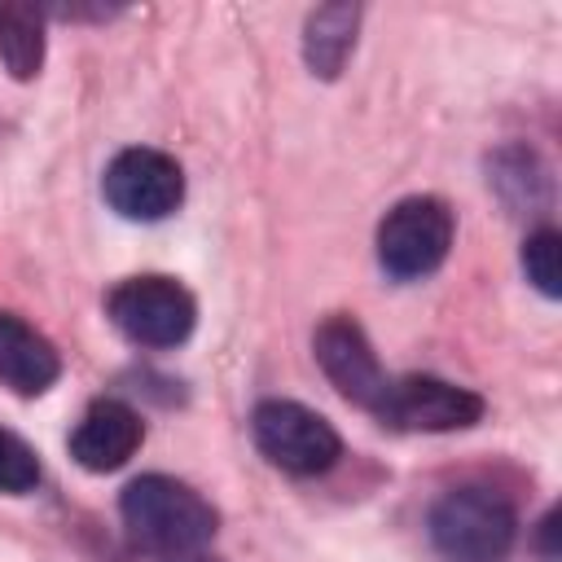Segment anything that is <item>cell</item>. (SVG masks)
Returning <instances> with one entry per match:
<instances>
[{"label": "cell", "instance_id": "6da1fadb", "mask_svg": "<svg viewBox=\"0 0 562 562\" xmlns=\"http://www.w3.org/2000/svg\"><path fill=\"white\" fill-rule=\"evenodd\" d=\"M119 514H123L127 536L140 549L162 553V558L202 549L220 527V514L189 483L167 479V474L132 479L123 487V496H119Z\"/></svg>", "mask_w": 562, "mask_h": 562}, {"label": "cell", "instance_id": "7a4b0ae2", "mask_svg": "<svg viewBox=\"0 0 562 562\" xmlns=\"http://www.w3.org/2000/svg\"><path fill=\"white\" fill-rule=\"evenodd\" d=\"M430 544L448 562H501L514 549V505L492 487H452L430 509Z\"/></svg>", "mask_w": 562, "mask_h": 562}, {"label": "cell", "instance_id": "3957f363", "mask_svg": "<svg viewBox=\"0 0 562 562\" xmlns=\"http://www.w3.org/2000/svg\"><path fill=\"white\" fill-rule=\"evenodd\" d=\"M452 233H457V220L443 198H430V193L404 198L378 224V263L395 281L426 277L448 259Z\"/></svg>", "mask_w": 562, "mask_h": 562}, {"label": "cell", "instance_id": "277c9868", "mask_svg": "<svg viewBox=\"0 0 562 562\" xmlns=\"http://www.w3.org/2000/svg\"><path fill=\"white\" fill-rule=\"evenodd\" d=\"M105 312L119 325V334L140 347H176L193 334L198 321L193 294L176 277H158V272L119 281L105 299Z\"/></svg>", "mask_w": 562, "mask_h": 562}, {"label": "cell", "instance_id": "5b68a950", "mask_svg": "<svg viewBox=\"0 0 562 562\" xmlns=\"http://www.w3.org/2000/svg\"><path fill=\"white\" fill-rule=\"evenodd\" d=\"M250 435L255 448L285 474H321L342 452L338 430L294 400H263L250 413Z\"/></svg>", "mask_w": 562, "mask_h": 562}, {"label": "cell", "instance_id": "8992f818", "mask_svg": "<svg viewBox=\"0 0 562 562\" xmlns=\"http://www.w3.org/2000/svg\"><path fill=\"white\" fill-rule=\"evenodd\" d=\"M101 193L123 220H162L184 198V171L171 154L136 145L114 154L101 176Z\"/></svg>", "mask_w": 562, "mask_h": 562}, {"label": "cell", "instance_id": "52a82bcc", "mask_svg": "<svg viewBox=\"0 0 562 562\" xmlns=\"http://www.w3.org/2000/svg\"><path fill=\"white\" fill-rule=\"evenodd\" d=\"M378 417L395 430H422V435L465 430L483 417V395H474L470 386L430 378V373H413L386 386Z\"/></svg>", "mask_w": 562, "mask_h": 562}, {"label": "cell", "instance_id": "ba28073f", "mask_svg": "<svg viewBox=\"0 0 562 562\" xmlns=\"http://www.w3.org/2000/svg\"><path fill=\"white\" fill-rule=\"evenodd\" d=\"M312 347H316V360H321L325 378H329L351 404H360V408H369V413L382 408V395H386L391 378L382 373V364H378V356H373L364 329H360L351 316H329V321H321Z\"/></svg>", "mask_w": 562, "mask_h": 562}, {"label": "cell", "instance_id": "9c48e42d", "mask_svg": "<svg viewBox=\"0 0 562 562\" xmlns=\"http://www.w3.org/2000/svg\"><path fill=\"white\" fill-rule=\"evenodd\" d=\"M145 439V426L136 417V408H127L123 400H97L88 404V413L79 417L75 435H70V457L92 470V474H105V470H119L132 461V452L140 448Z\"/></svg>", "mask_w": 562, "mask_h": 562}, {"label": "cell", "instance_id": "30bf717a", "mask_svg": "<svg viewBox=\"0 0 562 562\" xmlns=\"http://www.w3.org/2000/svg\"><path fill=\"white\" fill-rule=\"evenodd\" d=\"M57 378H61L57 347L35 325L0 307V382L13 386L18 395H44Z\"/></svg>", "mask_w": 562, "mask_h": 562}, {"label": "cell", "instance_id": "8fae6325", "mask_svg": "<svg viewBox=\"0 0 562 562\" xmlns=\"http://www.w3.org/2000/svg\"><path fill=\"white\" fill-rule=\"evenodd\" d=\"M356 22H360V9L356 4H321L307 13V26H303V57L312 66V75L321 79H334L356 44Z\"/></svg>", "mask_w": 562, "mask_h": 562}, {"label": "cell", "instance_id": "7c38bea8", "mask_svg": "<svg viewBox=\"0 0 562 562\" xmlns=\"http://www.w3.org/2000/svg\"><path fill=\"white\" fill-rule=\"evenodd\" d=\"M0 61L13 79H35L44 66V13L35 4H0Z\"/></svg>", "mask_w": 562, "mask_h": 562}, {"label": "cell", "instance_id": "4fadbf2b", "mask_svg": "<svg viewBox=\"0 0 562 562\" xmlns=\"http://www.w3.org/2000/svg\"><path fill=\"white\" fill-rule=\"evenodd\" d=\"M522 272L544 299L562 294V237L553 228H536L522 241Z\"/></svg>", "mask_w": 562, "mask_h": 562}, {"label": "cell", "instance_id": "5bb4252c", "mask_svg": "<svg viewBox=\"0 0 562 562\" xmlns=\"http://www.w3.org/2000/svg\"><path fill=\"white\" fill-rule=\"evenodd\" d=\"M40 483V461L35 452L13 435V430H0V492L18 496V492H31Z\"/></svg>", "mask_w": 562, "mask_h": 562}, {"label": "cell", "instance_id": "9a60e30c", "mask_svg": "<svg viewBox=\"0 0 562 562\" xmlns=\"http://www.w3.org/2000/svg\"><path fill=\"white\" fill-rule=\"evenodd\" d=\"M553 531H558V514L549 509V514L540 518V549H544V562H553V558H558V549H553Z\"/></svg>", "mask_w": 562, "mask_h": 562}, {"label": "cell", "instance_id": "2e32d148", "mask_svg": "<svg viewBox=\"0 0 562 562\" xmlns=\"http://www.w3.org/2000/svg\"><path fill=\"white\" fill-rule=\"evenodd\" d=\"M162 562H220V558H206L202 549H193V553H176V558H162Z\"/></svg>", "mask_w": 562, "mask_h": 562}]
</instances>
